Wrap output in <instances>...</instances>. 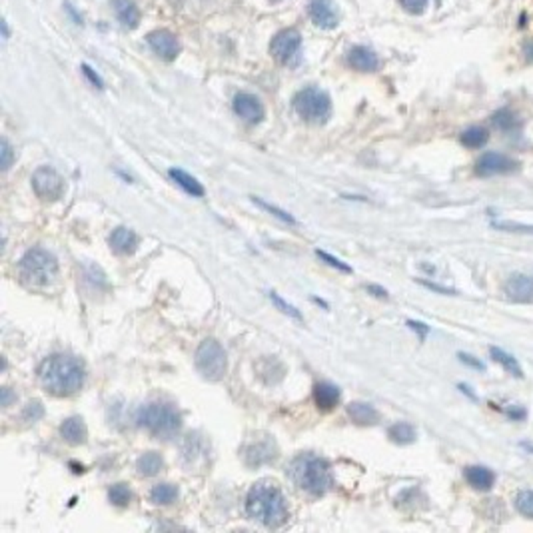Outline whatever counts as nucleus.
<instances>
[{
	"label": "nucleus",
	"instance_id": "obj_3",
	"mask_svg": "<svg viewBox=\"0 0 533 533\" xmlns=\"http://www.w3.org/2000/svg\"><path fill=\"white\" fill-rule=\"evenodd\" d=\"M288 474L302 492L310 495H324L334 485L330 463L324 457H318L314 454H302L294 457L288 467Z\"/></svg>",
	"mask_w": 533,
	"mask_h": 533
},
{
	"label": "nucleus",
	"instance_id": "obj_15",
	"mask_svg": "<svg viewBox=\"0 0 533 533\" xmlns=\"http://www.w3.org/2000/svg\"><path fill=\"white\" fill-rule=\"evenodd\" d=\"M345 60L352 68L360 70V72H376L380 68V58L378 54L368 48V46H354L348 50Z\"/></svg>",
	"mask_w": 533,
	"mask_h": 533
},
{
	"label": "nucleus",
	"instance_id": "obj_31",
	"mask_svg": "<svg viewBox=\"0 0 533 533\" xmlns=\"http://www.w3.org/2000/svg\"><path fill=\"white\" fill-rule=\"evenodd\" d=\"M254 200V204H258L260 208L262 210H266V212H270L272 216H276V218H280L282 222H288V224H296V218L292 216V214H288L286 210H282V208H278V206H272V204H268V202H264L262 198H252Z\"/></svg>",
	"mask_w": 533,
	"mask_h": 533
},
{
	"label": "nucleus",
	"instance_id": "obj_4",
	"mask_svg": "<svg viewBox=\"0 0 533 533\" xmlns=\"http://www.w3.org/2000/svg\"><path fill=\"white\" fill-rule=\"evenodd\" d=\"M136 421L148 434L164 439L174 438L182 428L180 412L172 403H164V401H150L142 405L136 414Z\"/></svg>",
	"mask_w": 533,
	"mask_h": 533
},
{
	"label": "nucleus",
	"instance_id": "obj_33",
	"mask_svg": "<svg viewBox=\"0 0 533 533\" xmlns=\"http://www.w3.org/2000/svg\"><path fill=\"white\" fill-rule=\"evenodd\" d=\"M270 300H272L274 304L278 305V308H280V310H282L284 314H288L290 318H294V320H300V322L304 320V318H302V314L298 312V308H294V305H292V304H288V302H284V300H282V298H280V296H278L276 292H270Z\"/></svg>",
	"mask_w": 533,
	"mask_h": 533
},
{
	"label": "nucleus",
	"instance_id": "obj_41",
	"mask_svg": "<svg viewBox=\"0 0 533 533\" xmlns=\"http://www.w3.org/2000/svg\"><path fill=\"white\" fill-rule=\"evenodd\" d=\"M421 286L430 288V290H434V292H439V294H445V296H450V294H456L454 290H450V288H443L438 286V284H432V282H419Z\"/></svg>",
	"mask_w": 533,
	"mask_h": 533
},
{
	"label": "nucleus",
	"instance_id": "obj_47",
	"mask_svg": "<svg viewBox=\"0 0 533 533\" xmlns=\"http://www.w3.org/2000/svg\"><path fill=\"white\" fill-rule=\"evenodd\" d=\"M274 2H278V0H274Z\"/></svg>",
	"mask_w": 533,
	"mask_h": 533
},
{
	"label": "nucleus",
	"instance_id": "obj_17",
	"mask_svg": "<svg viewBox=\"0 0 533 533\" xmlns=\"http://www.w3.org/2000/svg\"><path fill=\"white\" fill-rule=\"evenodd\" d=\"M108 242H110V246H112L116 254H120V256H130V254L136 252V248H138V236H136L134 230L126 228V226H120V228L112 230Z\"/></svg>",
	"mask_w": 533,
	"mask_h": 533
},
{
	"label": "nucleus",
	"instance_id": "obj_46",
	"mask_svg": "<svg viewBox=\"0 0 533 533\" xmlns=\"http://www.w3.org/2000/svg\"><path fill=\"white\" fill-rule=\"evenodd\" d=\"M521 447H525V450H527L530 454H533V445H532V443H521Z\"/></svg>",
	"mask_w": 533,
	"mask_h": 533
},
{
	"label": "nucleus",
	"instance_id": "obj_24",
	"mask_svg": "<svg viewBox=\"0 0 533 533\" xmlns=\"http://www.w3.org/2000/svg\"><path fill=\"white\" fill-rule=\"evenodd\" d=\"M490 356H492V360L499 363L510 376H514V378H523V368H521L519 362L515 360L512 354H507L505 350L492 345V348H490Z\"/></svg>",
	"mask_w": 533,
	"mask_h": 533
},
{
	"label": "nucleus",
	"instance_id": "obj_37",
	"mask_svg": "<svg viewBox=\"0 0 533 533\" xmlns=\"http://www.w3.org/2000/svg\"><path fill=\"white\" fill-rule=\"evenodd\" d=\"M400 2L410 14H421L430 4V0H400Z\"/></svg>",
	"mask_w": 533,
	"mask_h": 533
},
{
	"label": "nucleus",
	"instance_id": "obj_44",
	"mask_svg": "<svg viewBox=\"0 0 533 533\" xmlns=\"http://www.w3.org/2000/svg\"><path fill=\"white\" fill-rule=\"evenodd\" d=\"M2 405H10V390L8 388L2 390Z\"/></svg>",
	"mask_w": 533,
	"mask_h": 533
},
{
	"label": "nucleus",
	"instance_id": "obj_34",
	"mask_svg": "<svg viewBox=\"0 0 533 533\" xmlns=\"http://www.w3.org/2000/svg\"><path fill=\"white\" fill-rule=\"evenodd\" d=\"M316 254H318V258H322L328 266L336 268V270H340V272H345V274H352V268L348 266L345 262H342L340 258H336V256H332V254H328L324 250H316Z\"/></svg>",
	"mask_w": 533,
	"mask_h": 533
},
{
	"label": "nucleus",
	"instance_id": "obj_14",
	"mask_svg": "<svg viewBox=\"0 0 533 533\" xmlns=\"http://www.w3.org/2000/svg\"><path fill=\"white\" fill-rule=\"evenodd\" d=\"M503 290H505L507 298H510V300H514V302H521V304L532 302L533 278L532 276H527V274H514V276H510V278H507V282H505Z\"/></svg>",
	"mask_w": 533,
	"mask_h": 533
},
{
	"label": "nucleus",
	"instance_id": "obj_23",
	"mask_svg": "<svg viewBox=\"0 0 533 533\" xmlns=\"http://www.w3.org/2000/svg\"><path fill=\"white\" fill-rule=\"evenodd\" d=\"M164 467V459L158 452H146L144 456L138 457L136 461V472L138 476L152 477L156 474H160V470Z\"/></svg>",
	"mask_w": 533,
	"mask_h": 533
},
{
	"label": "nucleus",
	"instance_id": "obj_36",
	"mask_svg": "<svg viewBox=\"0 0 533 533\" xmlns=\"http://www.w3.org/2000/svg\"><path fill=\"white\" fill-rule=\"evenodd\" d=\"M0 154H2V162H0V166H2V170L6 172L10 168V164H12V158H14V154H12V146L8 144V140L6 138H2V144H0Z\"/></svg>",
	"mask_w": 533,
	"mask_h": 533
},
{
	"label": "nucleus",
	"instance_id": "obj_42",
	"mask_svg": "<svg viewBox=\"0 0 533 533\" xmlns=\"http://www.w3.org/2000/svg\"><path fill=\"white\" fill-rule=\"evenodd\" d=\"M368 292H370V294H374L376 298H383V300H388V292H385L383 288L374 286V284H372V286H368Z\"/></svg>",
	"mask_w": 533,
	"mask_h": 533
},
{
	"label": "nucleus",
	"instance_id": "obj_28",
	"mask_svg": "<svg viewBox=\"0 0 533 533\" xmlns=\"http://www.w3.org/2000/svg\"><path fill=\"white\" fill-rule=\"evenodd\" d=\"M108 499L116 507H126L132 501V492L126 483H116L108 490Z\"/></svg>",
	"mask_w": 533,
	"mask_h": 533
},
{
	"label": "nucleus",
	"instance_id": "obj_20",
	"mask_svg": "<svg viewBox=\"0 0 533 533\" xmlns=\"http://www.w3.org/2000/svg\"><path fill=\"white\" fill-rule=\"evenodd\" d=\"M348 416L358 425H376L380 421V414L372 403L365 401H352L348 405Z\"/></svg>",
	"mask_w": 533,
	"mask_h": 533
},
{
	"label": "nucleus",
	"instance_id": "obj_21",
	"mask_svg": "<svg viewBox=\"0 0 533 533\" xmlns=\"http://www.w3.org/2000/svg\"><path fill=\"white\" fill-rule=\"evenodd\" d=\"M116 17L124 28H136L140 22V10L134 0H114Z\"/></svg>",
	"mask_w": 533,
	"mask_h": 533
},
{
	"label": "nucleus",
	"instance_id": "obj_29",
	"mask_svg": "<svg viewBox=\"0 0 533 533\" xmlns=\"http://www.w3.org/2000/svg\"><path fill=\"white\" fill-rule=\"evenodd\" d=\"M515 510L523 517L533 519V490H523L515 495Z\"/></svg>",
	"mask_w": 533,
	"mask_h": 533
},
{
	"label": "nucleus",
	"instance_id": "obj_11",
	"mask_svg": "<svg viewBox=\"0 0 533 533\" xmlns=\"http://www.w3.org/2000/svg\"><path fill=\"white\" fill-rule=\"evenodd\" d=\"M308 12L312 22L322 30H334L340 24V12L334 0H310Z\"/></svg>",
	"mask_w": 533,
	"mask_h": 533
},
{
	"label": "nucleus",
	"instance_id": "obj_7",
	"mask_svg": "<svg viewBox=\"0 0 533 533\" xmlns=\"http://www.w3.org/2000/svg\"><path fill=\"white\" fill-rule=\"evenodd\" d=\"M196 368L210 381H220L228 372V358L218 340L206 338L196 350Z\"/></svg>",
	"mask_w": 533,
	"mask_h": 533
},
{
	"label": "nucleus",
	"instance_id": "obj_9",
	"mask_svg": "<svg viewBox=\"0 0 533 533\" xmlns=\"http://www.w3.org/2000/svg\"><path fill=\"white\" fill-rule=\"evenodd\" d=\"M32 188L40 200L54 202L64 194V180L54 168L40 166L39 170L32 174Z\"/></svg>",
	"mask_w": 533,
	"mask_h": 533
},
{
	"label": "nucleus",
	"instance_id": "obj_25",
	"mask_svg": "<svg viewBox=\"0 0 533 533\" xmlns=\"http://www.w3.org/2000/svg\"><path fill=\"white\" fill-rule=\"evenodd\" d=\"M388 438L392 439L394 443H398V445H410V443L416 441L418 434H416V428H414L412 423H408V421H398V423L390 425Z\"/></svg>",
	"mask_w": 533,
	"mask_h": 533
},
{
	"label": "nucleus",
	"instance_id": "obj_43",
	"mask_svg": "<svg viewBox=\"0 0 533 533\" xmlns=\"http://www.w3.org/2000/svg\"><path fill=\"white\" fill-rule=\"evenodd\" d=\"M505 414H507V416H510L512 419L525 418V410H514V408H510V410H505Z\"/></svg>",
	"mask_w": 533,
	"mask_h": 533
},
{
	"label": "nucleus",
	"instance_id": "obj_35",
	"mask_svg": "<svg viewBox=\"0 0 533 533\" xmlns=\"http://www.w3.org/2000/svg\"><path fill=\"white\" fill-rule=\"evenodd\" d=\"M42 416H44V408L39 400L30 401L22 412V419H26V421H39Z\"/></svg>",
	"mask_w": 533,
	"mask_h": 533
},
{
	"label": "nucleus",
	"instance_id": "obj_40",
	"mask_svg": "<svg viewBox=\"0 0 533 533\" xmlns=\"http://www.w3.org/2000/svg\"><path fill=\"white\" fill-rule=\"evenodd\" d=\"M82 70H84V74H86V77L90 78V82H92L94 86H98V88H102V86H104V84H102V80H100V77L92 72V68H90V66H82Z\"/></svg>",
	"mask_w": 533,
	"mask_h": 533
},
{
	"label": "nucleus",
	"instance_id": "obj_27",
	"mask_svg": "<svg viewBox=\"0 0 533 533\" xmlns=\"http://www.w3.org/2000/svg\"><path fill=\"white\" fill-rule=\"evenodd\" d=\"M178 499V487L174 483H158L150 490V501L154 505H170Z\"/></svg>",
	"mask_w": 533,
	"mask_h": 533
},
{
	"label": "nucleus",
	"instance_id": "obj_19",
	"mask_svg": "<svg viewBox=\"0 0 533 533\" xmlns=\"http://www.w3.org/2000/svg\"><path fill=\"white\" fill-rule=\"evenodd\" d=\"M314 401L322 412H330L340 403V388L330 383V381H320L314 385Z\"/></svg>",
	"mask_w": 533,
	"mask_h": 533
},
{
	"label": "nucleus",
	"instance_id": "obj_5",
	"mask_svg": "<svg viewBox=\"0 0 533 533\" xmlns=\"http://www.w3.org/2000/svg\"><path fill=\"white\" fill-rule=\"evenodd\" d=\"M20 278L28 286H48L57 280L58 262L54 254H50L44 248H32L28 250L19 264Z\"/></svg>",
	"mask_w": 533,
	"mask_h": 533
},
{
	"label": "nucleus",
	"instance_id": "obj_22",
	"mask_svg": "<svg viewBox=\"0 0 533 533\" xmlns=\"http://www.w3.org/2000/svg\"><path fill=\"white\" fill-rule=\"evenodd\" d=\"M168 176H170L172 180H174L182 190L186 192V194H190V196H194V198H202V196L206 194L204 186H202L192 174H188V172L180 170V168H172V170L168 172Z\"/></svg>",
	"mask_w": 533,
	"mask_h": 533
},
{
	"label": "nucleus",
	"instance_id": "obj_10",
	"mask_svg": "<svg viewBox=\"0 0 533 533\" xmlns=\"http://www.w3.org/2000/svg\"><path fill=\"white\" fill-rule=\"evenodd\" d=\"M517 162L514 158L499 152H485L477 158L476 174L481 178H490V176H499V174H512L517 170Z\"/></svg>",
	"mask_w": 533,
	"mask_h": 533
},
{
	"label": "nucleus",
	"instance_id": "obj_1",
	"mask_svg": "<svg viewBox=\"0 0 533 533\" xmlns=\"http://www.w3.org/2000/svg\"><path fill=\"white\" fill-rule=\"evenodd\" d=\"M39 376L48 394L57 398H68L74 396L84 383V363L72 356L57 354L42 362Z\"/></svg>",
	"mask_w": 533,
	"mask_h": 533
},
{
	"label": "nucleus",
	"instance_id": "obj_13",
	"mask_svg": "<svg viewBox=\"0 0 533 533\" xmlns=\"http://www.w3.org/2000/svg\"><path fill=\"white\" fill-rule=\"evenodd\" d=\"M234 112L248 124H258L264 118V106L258 96L240 92L234 98Z\"/></svg>",
	"mask_w": 533,
	"mask_h": 533
},
{
	"label": "nucleus",
	"instance_id": "obj_26",
	"mask_svg": "<svg viewBox=\"0 0 533 533\" xmlns=\"http://www.w3.org/2000/svg\"><path fill=\"white\" fill-rule=\"evenodd\" d=\"M459 140H461V144L463 146H467V148H483L485 144H487V140H490V132L483 128V126H470V128H465L461 136H459Z\"/></svg>",
	"mask_w": 533,
	"mask_h": 533
},
{
	"label": "nucleus",
	"instance_id": "obj_8",
	"mask_svg": "<svg viewBox=\"0 0 533 533\" xmlns=\"http://www.w3.org/2000/svg\"><path fill=\"white\" fill-rule=\"evenodd\" d=\"M270 52L282 66H296L302 58V37L296 28L280 30L270 44Z\"/></svg>",
	"mask_w": 533,
	"mask_h": 533
},
{
	"label": "nucleus",
	"instance_id": "obj_18",
	"mask_svg": "<svg viewBox=\"0 0 533 533\" xmlns=\"http://www.w3.org/2000/svg\"><path fill=\"white\" fill-rule=\"evenodd\" d=\"M60 436H62V439H64L66 443H70V445H82V443H86L88 430H86L84 419L78 418V416L64 419L62 425H60Z\"/></svg>",
	"mask_w": 533,
	"mask_h": 533
},
{
	"label": "nucleus",
	"instance_id": "obj_38",
	"mask_svg": "<svg viewBox=\"0 0 533 533\" xmlns=\"http://www.w3.org/2000/svg\"><path fill=\"white\" fill-rule=\"evenodd\" d=\"M457 356H459V360L465 363V365H472V368H476V370H483V363L479 362V360H476L474 356H470V354H463V352H459Z\"/></svg>",
	"mask_w": 533,
	"mask_h": 533
},
{
	"label": "nucleus",
	"instance_id": "obj_32",
	"mask_svg": "<svg viewBox=\"0 0 533 533\" xmlns=\"http://www.w3.org/2000/svg\"><path fill=\"white\" fill-rule=\"evenodd\" d=\"M492 120H494V124L499 130H512L515 126V122H517L514 112H512V110H505V108L499 110V112H495Z\"/></svg>",
	"mask_w": 533,
	"mask_h": 533
},
{
	"label": "nucleus",
	"instance_id": "obj_2",
	"mask_svg": "<svg viewBox=\"0 0 533 533\" xmlns=\"http://www.w3.org/2000/svg\"><path fill=\"white\" fill-rule=\"evenodd\" d=\"M248 515L266 525V527H280L290 517L286 505V497L282 490L272 481H258L246 497Z\"/></svg>",
	"mask_w": 533,
	"mask_h": 533
},
{
	"label": "nucleus",
	"instance_id": "obj_6",
	"mask_svg": "<svg viewBox=\"0 0 533 533\" xmlns=\"http://www.w3.org/2000/svg\"><path fill=\"white\" fill-rule=\"evenodd\" d=\"M294 110L310 124H325L332 116V100L322 88L308 86L294 96Z\"/></svg>",
	"mask_w": 533,
	"mask_h": 533
},
{
	"label": "nucleus",
	"instance_id": "obj_30",
	"mask_svg": "<svg viewBox=\"0 0 533 533\" xmlns=\"http://www.w3.org/2000/svg\"><path fill=\"white\" fill-rule=\"evenodd\" d=\"M492 226H494L495 230H501V232L533 236V226H530V224H519V222H512V220H499V222H492Z\"/></svg>",
	"mask_w": 533,
	"mask_h": 533
},
{
	"label": "nucleus",
	"instance_id": "obj_39",
	"mask_svg": "<svg viewBox=\"0 0 533 533\" xmlns=\"http://www.w3.org/2000/svg\"><path fill=\"white\" fill-rule=\"evenodd\" d=\"M408 325H410V328H412L414 332H418L419 338H421V340H423V338L428 336V332H430V328H428V325H425V324H421V322H414V320H410V322H408Z\"/></svg>",
	"mask_w": 533,
	"mask_h": 533
},
{
	"label": "nucleus",
	"instance_id": "obj_12",
	"mask_svg": "<svg viewBox=\"0 0 533 533\" xmlns=\"http://www.w3.org/2000/svg\"><path fill=\"white\" fill-rule=\"evenodd\" d=\"M148 46L152 48L156 57H160L166 62H172L174 58L180 54V42L172 34L170 30H154L148 34Z\"/></svg>",
	"mask_w": 533,
	"mask_h": 533
},
{
	"label": "nucleus",
	"instance_id": "obj_45",
	"mask_svg": "<svg viewBox=\"0 0 533 533\" xmlns=\"http://www.w3.org/2000/svg\"><path fill=\"white\" fill-rule=\"evenodd\" d=\"M459 390H461V392H463V394H467V396H470V398H472V400H477L476 394H474V392H472V390H470V388H467V385H463V383H459Z\"/></svg>",
	"mask_w": 533,
	"mask_h": 533
},
{
	"label": "nucleus",
	"instance_id": "obj_16",
	"mask_svg": "<svg viewBox=\"0 0 533 533\" xmlns=\"http://www.w3.org/2000/svg\"><path fill=\"white\" fill-rule=\"evenodd\" d=\"M465 481L477 492H490L495 485V474L485 465H470L463 470Z\"/></svg>",
	"mask_w": 533,
	"mask_h": 533
}]
</instances>
